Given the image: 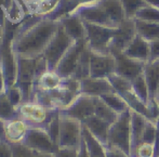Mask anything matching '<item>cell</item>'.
Returning a JSON list of instances; mask_svg holds the SVG:
<instances>
[{
	"mask_svg": "<svg viewBox=\"0 0 159 157\" xmlns=\"http://www.w3.org/2000/svg\"><path fill=\"white\" fill-rule=\"evenodd\" d=\"M60 26L57 20L50 17L30 19L21 24L11 40V48L16 57L37 58L42 55L44 49Z\"/></svg>",
	"mask_w": 159,
	"mask_h": 157,
	"instance_id": "cell-1",
	"label": "cell"
},
{
	"mask_svg": "<svg viewBox=\"0 0 159 157\" xmlns=\"http://www.w3.org/2000/svg\"><path fill=\"white\" fill-rule=\"evenodd\" d=\"M37 58L16 57V80L15 85L20 87L24 94V102L32 101L34 86L37 80Z\"/></svg>",
	"mask_w": 159,
	"mask_h": 157,
	"instance_id": "cell-2",
	"label": "cell"
},
{
	"mask_svg": "<svg viewBox=\"0 0 159 157\" xmlns=\"http://www.w3.org/2000/svg\"><path fill=\"white\" fill-rule=\"evenodd\" d=\"M86 30V44L89 50L95 53L107 54L111 53V44L113 40L116 27H107L103 25L84 22Z\"/></svg>",
	"mask_w": 159,
	"mask_h": 157,
	"instance_id": "cell-3",
	"label": "cell"
},
{
	"mask_svg": "<svg viewBox=\"0 0 159 157\" xmlns=\"http://www.w3.org/2000/svg\"><path fill=\"white\" fill-rule=\"evenodd\" d=\"M131 111L119 114L114 124L111 125L108 134V144L121 150L130 156L131 150Z\"/></svg>",
	"mask_w": 159,
	"mask_h": 157,
	"instance_id": "cell-4",
	"label": "cell"
},
{
	"mask_svg": "<svg viewBox=\"0 0 159 157\" xmlns=\"http://www.w3.org/2000/svg\"><path fill=\"white\" fill-rule=\"evenodd\" d=\"M73 44L74 40L67 35L63 26L60 23L57 33L54 34V36L42 53V57L46 59L47 64H48L49 71H54L57 65L59 64V62L61 61V59Z\"/></svg>",
	"mask_w": 159,
	"mask_h": 157,
	"instance_id": "cell-5",
	"label": "cell"
},
{
	"mask_svg": "<svg viewBox=\"0 0 159 157\" xmlns=\"http://www.w3.org/2000/svg\"><path fill=\"white\" fill-rule=\"evenodd\" d=\"M57 109H49L35 101H25L17 107V117L32 127H44Z\"/></svg>",
	"mask_w": 159,
	"mask_h": 157,
	"instance_id": "cell-6",
	"label": "cell"
},
{
	"mask_svg": "<svg viewBox=\"0 0 159 157\" xmlns=\"http://www.w3.org/2000/svg\"><path fill=\"white\" fill-rule=\"evenodd\" d=\"M71 13L79 16L84 22L96 24V25L107 26V27H116L109 15L102 8L98 0L79 4Z\"/></svg>",
	"mask_w": 159,
	"mask_h": 157,
	"instance_id": "cell-7",
	"label": "cell"
},
{
	"mask_svg": "<svg viewBox=\"0 0 159 157\" xmlns=\"http://www.w3.org/2000/svg\"><path fill=\"white\" fill-rule=\"evenodd\" d=\"M60 116H61V130H60L59 147L78 149L82 141V122L61 113Z\"/></svg>",
	"mask_w": 159,
	"mask_h": 157,
	"instance_id": "cell-8",
	"label": "cell"
},
{
	"mask_svg": "<svg viewBox=\"0 0 159 157\" xmlns=\"http://www.w3.org/2000/svg\"><path fill=\"white\" fill-rule=\"evenodd\" d=\"M86 40H77L74 41V44L70 46V48L67 50V52L64 54V57L61 59L59 64L57 65L54 71L61 76L62 78L71 77L77 68L79 61L81 59V55L86 49Z\"/></svg>",
	"mask_w": 159,
	"mask_h": 157,
	"instance_id": "cell-9",
	"label": "cell"
},
{
	"mask_svg": "<svg viewBox=\"0 0 159 157\" xmlns=\"http://www.w3.org/2000/svg\"><path fill=\"white\" fill-rule=\"evenodd\" d=\"M95 98L96 96L80 93L68 106L61 109L60 113L84 122L87 118L94 115Z\"/></svg>",
	"mask_w": 159,
	"mask_h": 157,
	"instance_id": "cell-10",
	"label": "cell"
},
{
	"mask_svg": "<svg viewBox=\"0 0 159 157\" xmlns=\"http://www.w3.org/2000/svg\"><path fill=\"white\" fill-rule=\"evenodd\" d=\"M23 143L39 153H57L59 150L44 127H30Z\"/></svg>",
	"mask_w": 159,
	"mask_h": 157,
	"instance_id": "cell-11",
	"label": "cell"
},
{
	"mask_svg": "<svg viewBox=\"0 0 159 157\" xmlns=\"http://www.w3.org/2000/svg\"><path fill=\"white\" fill-rule=\"evenodd\" d=\"M138 34L136 23L134 19H126L120 23L118 27H116L113 40L111 44V53L124 52L126 48L133 40V38Z\"/></svg>",
	"mask_w": 159,
	"mask_h": 157,
	"instance_id": "cell-12",
	"label": "cell"
},
{
	"mask_svg": "<svg viewBox=\"0 0 159 157\" xmlns=\"http://www.w3.org/2000/svg\"><path fill=\"white\" fill-rule=\"evenodd\" d=\"M113 55L115 58V74L129 80L143 74L146 63L131 59L124 52H115Z\"/></svg>",
	"mask_w": 159,
	"mask_h": 157,
	"instance_id": "cell-13",
	"label": "cell"
},
{
	"mask_svg": "<svg viewBox=\"0 0 159 157\" xmlns=\"http://www.w3.org/2000/svg\"><path fill=\"white\" fill-rule=\"evenodd\" d=\"M115 74V58L111 53L102 54L91 51L90 77L108 78Z\"/></svg>",
	"mask_w": 159,
	"mask_h": 157,
	"instance_id": "cell-14",
	"label": "cell"
},
{
	"mask_svg": "<svg viewBox=\"0 0 159 157\" xmlns=\"http://www.w3.org/2000/svg\"><path fill=\"white\" fill-rule=\"evenodd\" d=\"M30 126L24 119L15 117L4 122V141L9 144L23 143L30 129Z\"/></svg>",
	"mask_w": 159,
	"mask_h": 157,
	"instance_id": "cell-15",
	"label": "cell"
},
{
	"mask_svg": "<svg viewBox=\"0 0 159 157\" xmlns=\"http://www.w3.org/2000/svg\"><path fill=\"white\" fill-rule=\"evenodd\" d=\"M113 85L108 78H93L88 77L81 80V93L91 96H102L104 94L114 92Z\"/></svg>",
	"mask_w": 159,
	"mask_h": 157,
	"instance_id": "cell-16",
	"label": "cell"
},
{
	"mask_svg": "<svg viewBox=\"0 0 159 157\" xmlns=\"http://www.w3.org/2000/svg\"><path fill=\"white\" fill-rule=\"evenodd\" d=\"M131 111V150H130V157H135L136 151L139 146L142 144L143 132L147 122V118L142 114Z\"/></svg>",
	"mask_w": 159,
	"mask_h": 157,
	"instance_id": "cell-17",
	"label": "cell"
},
{
	"mask_svg": "<svg viewBox=\"0 0 159 157\" xmlns=\"http://www.w3.org/2000/svg\"><path fill=\"white\" fill-rule=\"evenodd\" d=\"M124 53L131 59L147 63L149 60V40L138 33Z\"/></svg>",
	"mask_w": 159,
	"mask_h": 157,
	"instance_id": "cell-18",
	"label": "cell"
},
{
	"mask_svg": "<svg viewBox=\"0 0 159 157\" xmlns=\"http://www.w3.org/2000/svg\"><path fill=\"white\" fill-rule=\"evenodd\" d=\"M57 21L61 23L64 30L74 41L84 39V36H86L84 24L79 16L73 14V13H69V14L60 17Z\"/></svg>",
	"mask_w": 159,
	"mask_h": 157,
	"instance_id": "cell-19",
	"label": "cell"
},
{
	"mask_svg": "<svg viewBox=\"0 0 159 157\" xmlns=\"http://www.w3.org/2000/svg\"><path fill=\"white\" fill-rule=\"evenodd\" d=\"M82 125L92 133L94 138L98 139L103 145L108 144V134L111 129V124L106 122L105 120L98 118V116L93 115L91 117L87 118Z\"/></svg>",
	"mask_w": 159,
	"mask_h": 157,
	"instance_id": "cell-20",
	"label": "cell"
},
{
	"mask_svg": "<svg viewBox=\"0 0 159 157\" xmlns=\"http://www.w3.org/2000/svg\"><path fill=\"white\" fill-rule=\"evenodd\" d=\"M143 75L148 87L149 100H155L159 92V60L147 62L145 64Z\"/></svg>",
	"mask_w": 159,
	"mask_h": 157,
	"instance_id": "cell-21",
	"label": "cell"
},
{
	"mask_svg": "<svg viewBox=\"0 0 159 157\" xmlns=\"http://www.w3.org/2000/svg\"><path fill=\"white\" fill-rule=\"evenodd\" d=\"M63 82V78L55 71H47L43 73L35 82L34 86V93L36 91H52L59 88Z\"/></svg>",
	"mask_w": 159,
	"mask_h": 157,
	"instance_id": "cell-22",
	"label": "cell"
},
{
	"mask_svg": "<svg viewBox=\"0 0 159 157\" xmlns=\"http://www.w3.org/2000/svg\"><path fill=\"white\" fill-rule=\"evenodd\" d=\"M98 2L102 6V8L106 11L107 14L109 15L116 27H118L120 23L127 19L126 14H125V10L119 0H98Z\"/></svg>",
	"mask_w": 159,
	"mask_h": 157,
	"instance_id": "cell-23",
	"label": "cell"
},
{
	"mask_svg": "<svg viewBox=\"0 0 159 157\" xmlns=\"http://www.w3.org/2000/svg\"><path fill=\"white\" fill-rule=\"evenodd\" d=\"M94 115L98 118L105 120L108 124H114L116 119L118 118L119 114H117L109 105H107L101 98L96 96L95 98V112Z\"/></svg>",
	"mask_w": 159,
	"mask_h": 157,
	"instance_id": "cell-24",
	"label": "cell"
},
{
	"mask_svg": "<svg viewBox=\"0 0 159 157\" xmlns=\"http://www.w3.org/2000/svg\"><path fill=\"white\" fill-rule=\"evenodd\" d=\"M100 98L102 99L107 105H109L117 114H121V113H124V112L128 111V109H130L127 102L124 100V98H122L120 94H118L116 91L104 94V95L100 96Z\"/></svg>",
	"mask_w": 159,
	"mask_h": 157,
	"instance_id": "cell-25",
	"label": "cell"
},
{
	"mask_svg": "<svg viewBox=\"0 0 159 157\" xmlns=\"http://www.w3.org/2000/svg\"><path fill=\"white\" fill-rule=\"evenodd\" d=\"M61 0H39L33 10L34 15L39 17H49L59 7Z\"/></svg>",
	"mask_w": 159,
	"mask_h": 157,
	"instance_id": "cell-26",
	"label": "cell"
},
{
	"mask_svg": "<svg viewBox=\"0 0 159 157\" xmlns=\"http://www.w3.org/2000/svg\"><path fill=\"white\" fill-rule=\"evenodd\" d=\"M17 117V109L10 102L6 91L0 92V119L3 122Z\"/></svg>",
	"mask_w": 159,
	"mask_h": 157,
	"instance_id": "cell-27",
	"label": "cell"
},
{
	"mask_svg": "<svg viewBox=\"0 0 159 157\" xmlns=\"http://www.w3.org/2000/svg\"><path fill=\"white\" fill-rule=\"evenodd\" d=\"M131 85H132V90L134 91L136 96L143 103L147 104V102L149 100V93H148V87H147L144 75L141 74L138 77L134 78L133 80H131Z\"/></svg>",
	"mask_w": 159,
	"mask_h": 157,
	"instance_id": "cell-28",
	"label": "cell"
},
{
	"mask_svg": "<svg viewBox=\"0 0 159 157\" xmlns=\"http://www.w3.org/2000/svg\"><path fill=\"white\" fill-rule=\"evenodd\" d=\"M134 20L142 22H147V23H155L159 24V10L152 6H146L144 8L140 9L136 12Z\"/></svg>",
	"mask_w": 159,
	"mask_h": 157,
	"instance_id": "cell-29",
	"label": "cell"
},
{
	"mask_svg": "<svg viewBox=\"0 0 159 157\" xmlns=\"http://www.w3.org/2000/svg\"><path fill=\"white\" fill-rule=\"evenodd\" d=\"M46 129L48 131L49 136L52 139V141L59 146L60 130H61V116H60V111L55 112L54 115L51 117V119L49 120V122L46 126Z\"/></svg>",
	"mask_w": 159,
	"mask_h": 157,
	"instance_id": "cell-30",
	"label": "cell"
},
{
	"mask_svg": "<svg viewBox=\"0 0 159 157\" xmlns=\"http://www.w3.org/2000/svg\"><path fill=\"white\" fill-rule=\"evenodd\" d=\"M119 1L121 2L127 19H134L136 12L140 9L148 6L145 0H119Z\"/></svg>",
	"mask_w": 159,
	"mask_h": 157,
	"instance_id": "cell-31",
	"label": "cell"
},
{
	"mask_svg": "<svg viewBox=\"0 0 159 157\" xmlns=\"http://www.w3.org/2000/svg\"><path fill=\"white\" fill-rule=\"evenodd\" d=\"M159 133V126L158 122L147 120L146 126H145L144 132H143L142 143H149V144H155L158 138Z\"/></svg>",
	"mask_w": 159,
	"mask_h": 157,
	"instance_id": "cell-32",
	"label": "cell"
},
{
	"mask_svg": "<svg viewBox=\"0 0 159 157\" xmlns=\"http://www.w3.org/2000/svg\"><path fill=\"white\" fill-rule=\"evenodd\" d=\"M6 93H7V95H8L10 102L12 103L16 109L24 102V94L22 92L21 88L17 87L16 85L8 87L6 90Z\"/></svg>",
	"mask_w": 159,
	"mask_h": 157,
	"instance_id": "cell-33",
	"label": "cell"
},
{
	"mask_svg": "<svg viewBox=\"0 0 159 157\" xmlns=\"http://www.w3.org/2000/svg\"><path fill=\"white\" fill-rule=\"evenodd\" d=\"M12 157H34V151L24 143L10 144Z\"/></svg>",
	"mask_w": 159,
	"mask_h": 157,
	"instance_id": "cell-34",
	"label": "cell"
},
{
	"mask_svg": "<svg viewBox=\"0 0 159 157\" xmlns=\"http://www.w3.org/2000/svg\"><path fill=\"white\" fill-rule=\"evenodd\" d=\"M156 145L149 143H142L136 151L135 157H155Z\"/></svg>",
	"mask_w": 159,
	"mask_h": 157,
	"instance_id": "cell-35",
	"label": "cell"
},
{
	"mask_svg": "<svg viewBox=\"0 0 159 157\" xmlns=\"http://www.w3.org/2000/svg\"><path fill=\"white\" fill-rule=\"evenodd\" d=\"M159 60V36L149 40V60L148 62Z\"/></svg>",
	"mask_w": 159,
	"mask_h": 157,
	"instance_id": "cell-36",
	"label": "cell"
},
{
	"mask_svg": "<svg viewBox=\"0 0 159 157\" xmlns=\"http://www.w3.org/2000/svg\"><path fill=\"white\" fill-rule=\"evenodd\" d=\"M55 155L57 157H78V149H74V147H59Z\"/></svg>",
	"mask_w": 159,
	"mask_h": 157,
	"instance_id": "cell-37",
	"label": "cell"
},
{
	"mask_svg": "<svg viewBox=\"0 0 159 157\" xmlns=\"http://www.w3.org/2000/svg\"><path fill=\"white\" fill-rule=\"evenodd\" d=\"M0 157H12L10 144L2 140H0Z\"/></svg>",
	"mask_w": 159,
	"mask_h": 157,
	"instance_id": "cell-38",
	"label": "cell"
},
{
	"mask_svg": "<svg viewBox=\"0 0 159 157\" xmlns=\"http://www.w3.org/2000/svg\"><path fill=\"white\" fill-rule=\"evenodd\" d=\"M78 157H91L90 153L88 151V147H87V144L84 142V138H82V141L80 143L79 147H78Z\"/></svg>",
	"mask_w": 159,
	"mask_h": 157,
	"instance_id": "cell-39",
	"label": "cell"
},
{
	"mask_svg": "<svg viewBox=\"0 0 159 157\" xmlns=\"http://www.w3.org/2000/svg\"><path fill=\"white\" fill-rule=\"evenodd\" d=\"M7 90V81H6V76H4L3 67L0 62V92H3Z\"/></svg>",
	"mask_w": 159,
	"mask_h": 157,
	"instance_id": "cell-40",
	"label": "cell"
},
{
	"mask_svg": "<svg viewBox=\"0 0 159 157\" xmlns=\"http://www.w3.org/2000/svg\"><path fill=\"white\" fill-rule=\"evenodd\" d=\"M34 157H57L55 153H39V152H34Z\"/></svg>",
	"mask_w": 159,
	"mask_h": 157,
	"instance_id": "cell-41",
	"label": "cell"
},
{
	"mask_svg": "<svg viewBox=\"0 0 159 157\" xmlns=\"http://www.w3.org/2000/svg\"><path fill=\"white\" fill-rule=\"evenodd\" d=\"M0 140L4 141V122L0 119Z\"/></svg>",
	"mask_w": 159,
	"mask_h": 157,
	"instance_id": "cell-42",
	"label": "cell"
},
{
	"mask_svg": "<svg viewBox=\"0 0 159 157\" xmlns=\"http://www.w3.org/2000/svg\"><path fill=\"white\" fill-rule=\"evenodd\" d=\"M145 1H146L149 6L154 7V8H156L159 10V0H145Z\"/></svg>",
	"mask_w": 159,
	"mask_h": 157,
	"instance_id": "cell-43",
	"label": "cell"
},
{
	"mask_svg": "<svg viewBox=\"0 0 159 157\" xmlns=\"http://www.w3.org/2000/svg\"><path fill=\"white\" fill-rule=\"evenodd\" d=\"M155 100L157 101V103H158V105H159V92H158V94H157V96H156Z\"/></svg>",
	"mask_w": 159,
	"mask_h": 157,
	"instance_id": "cell-44",
	"label": "cell"
},
{
	"mask_svg": "<svg viewBox=\"0 0 159 157\" xmlns=\"http://www.w3.org/2000/svg\"><path fill=\"white\" fill-rule=\"evenodd\" d=\"M0 40H1V30H0ZM1 42V41H0Z\"/></svg>",
	"mask_w": 159,
	"mask_h": 157,
	"instance_id": "cell-45",
	"label": "cell"
},
{
	"mask_svg": "<svg viewBox=\"0 0 159 157\" xmlns=\"http://www.w3.org/2000/svg\"><path fill=\"white\" fill-rule=\"evenodd\" d=\"M157 157H159V154H158V156H157Z\"/></svg>",
	"mask_w": 159,
	"mask_h": 157,
	"instance_id": "cell-46",
	"label": "cell"
},
{
	"mask_svg": "<svg viewBox=\"0 0 159 157\" xmlns=\"http://www.w3.org/2000/svg\"><path fill=\"white\" fill-rule=\"evenodd\" d=\"M158 126H159V122H158Z\"/></svg>",
	"mask_w": 159,
	"mask_h": 157,
	"instance_id": "cell-47",
	"label": "cell"
}]
</instances>
